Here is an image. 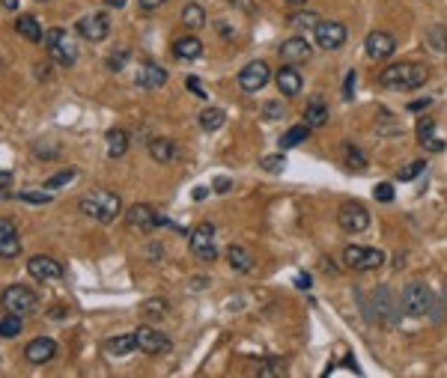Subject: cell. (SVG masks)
Segmentation results:
<instances>
[{
  "label": "cell",
  "mask_w": 447,
  "mask_h": 378,
  "mask_svg": "<svg viewBox=\"0 0 447 378\" xmlns=\"http://www.w3.org/2000/svg\"><path fill=\"white\" fill-rule=\"evenodd\" d=\"M427 170V164L424 161H415V164H408V167H403L400 170V182H412V179H417L420 173Z\"/></svg>",
  "instance_id": "obj_40"
},
{
  "label": "cell",
  "mask_w": 447,
  "mask_h": 378,
  "mask_svg": "<svg viewBox=\"0 0 447 378\" xmlns=\"http://www.w3.org/2000/svg\"><path fill=\"white\" fill-rule=\"evenodd\" d=\"M343 158H346V164H349L352 170H364L367 167V158H364V152L355 143H346L343 146Z\"/></svg>",
  "instance_id": "obj_35"
},
{
  "label": "cell",
  "mask_w": 447,
  "mask_h": 378,
  "mask_svg": "<svg viewBox=\"0 0 447 378\" xmlns=\"http://www.w3.org/2000/svg\"><path fill=\"white\" fill-rule=\"evenodd\" d=\"M105 141H108V155L110 158H122V155L129 152V146H131L129 131H122V129H110L105 134Z\"/></svg>",
  "instance_id": "obj_23"
},
{
  "label": "cell",
  "mask_w": 447,
  "mask_h": 378,
  "mask_svg": "<svg viewBox=\"0 0 447 378\" xmlns=\"http://www.w3.org/2000/svg\"><path fill=\"white\" fill-rule=\"evenodd\" d=\"M372 301H376V316L384 322V325H394V301H391V292H388V286H379L376 289V295H372Z\"/></svg>",
  "instance_id": "obj_25"
},
{
  "label": "cell",
  "mask_w": 447,
  "mask_h": 378,
  "mask_svg": "<svg viewBox=\"0 0 447 378\" xmlns=\"http://www.w3.org/2000/svg\"><path fill=\"white\" fill-rule=\"evenodd\" d=\"M372 194H376L379 203H391V200H394V185L391 182H382V185L372 188Z\"/></svg>",
  "instance_id": "obj_42"
},
{
  "label": "cell",
  "mask_w": 447,
  "mask_h": 378,
  "mask_svg": "<svg viewBox=\"0 0 447 378\" xmlns=\"http://www.w3.org/2000/svg\"><path fill=\"white\" fill-rule=\"evenodd\" d=\"M224 122H227V113H224L221 107H206L203 113H200V125L206 131H218V129H224Z\"/></svg>",
  "instance_id": "obj_31"
},
{
  "label": "cell",
  "mask_w": 447,
  "mask_h": 378,
  "mask_svg": "<svg viewBox=\"0 0 447 378\" xmlns=\"http://www.w3.org/2000/svg\"><path fill=\"white\" fill-rule=\"evenodd\" d=\"M21 327H24V322H21L18 313H6V316L0 319V337H4V339H12V337H18V334H21Z\"/></svg>",
  "instance_id": "obj_33"
},
{
  "label": "cell",
  "mask_w": 447,
  "mask_h": 378,
  "mask_svg": "<svg viewBox=\"0 0 447 378\" xmlns=\"http://www.w3.org/2000/svg\"><path fill=\"white\" fill-rule=\"evenodd\" d=\"M0 304H4L6 313H18V316H24V313H33L36 307H39V298H36L33 289L21 286V283H12V286L4 289Z\"/></svg>",
  "instance_id": "obj_3"
},
{
  "label": "cell",
  "mask_w": 447,
  "mask_h": 378,
  "mask_svg": "<svg viewBox=\"0 0 447 378\" xmlns=\"http://www.w3.org/2000/svg\"><path fill=\"white\" fill-rule=\"evenodd\" d=\"M307 137H310V125H307V122L292 125V129L280 137V149H283V152H287V149H295L298 143H304Z\"/></svg>",
  "instance_id": "obj_30"
},
{
  "label": "cell",
  "mask_w": 447,
  "mask_h": 378,
  "mask_svg": "<svg viewBox=\"0 0 447 378\" xmlns=\"http://www.w3.org/2000/svg\"><path fill=\"white\" fill-rule=\"evenodd\" d=\"M18 200H24V203H33V206H45V203H51V194H39V191H21L15 194Z\"/></svg>",
  "instance_id": "obj_41"
},
{
  "label": "cell",
  "mask_w": 447,
  "mask_h": 378,
  "mask_svg": "<svg viewBox=\"0 0 447 378\" xmlns=\"http://www.w3.org/2000/svg\"><path fill=\"white\" fill-rule=\"evenodd\" d=\"M355 81H358V74H355V72H346V81H343V98H346V102H352Z\"/></svg>",
  "instance_id": "obj_43"
},
{
  "label": "cell",
  "mask_w": 447,
  "mask_h": 378,
  "mask_svg": "<svg viewBox=\"0 0 447 378\" xmlns=\"http://www.w3.org/2000/svg\"><path fill=\"white\" fill-rule=\"evenodd\" d=\"M215 191L218 194H227L230 191V179H224V176H221V179H215Z\"/></svg>",
  "instance_id": "obj_50"
},
{
  "label": "cell",
  "mask_w": 447,
  "mask_h": 378,
  "mask_svg": "<svg viewBox=\"0 0 447 378\" xmlns=\"http://www.w3.org/2000/svg\"><path fill=\"white\" fill-rule=\"evenodd\" d=\"M134 84L143 86V90H158V86L167 84V72L164 66H158V63H141L138 66V74H134Z\"/></svg>",
  "instance_id": "obj_17"
},
{
  "label": "cell",
  "mask_w": 447,
  "mask_h": 378,
  "mask_svg": "<svg viewBox=\"0 0 447 378\" xmlns=\"http://www.w3.org/2000/svg\"><path fill=\"white\" fill-rule=\"evenodd\" d=\"M337 223H340V230L346 233H364L367 226H370V211L361 206V203H355V200H349V203H343L340 211H337Z\"/></svg>",
  "instance_id": "obj_9"
},
{
  "label": "cell",
  "mask_w": 447,
  "mask_h": 378,
  "mask_svg": "<svg viewBox=\"0 0 447 378\" xmlns=\"http://www.w3.org/2000/svg\"><path fill=\"white\" fill-rule=\"evenodd\" d=\"M304 122L310 129H322V125H328V105L322 102V98H310L307 107H304Z\"/></svg>",
  "instance_id": "obj_22"
},
{
  "label": "cell",
  "mask_w": 447,
  "mask_h": 378,
  "mask_svg": "<svg viewBox=\"0 0 447 378\" xmlns=\"http://www.w3.org/2000/svg\"><path fill=\"white\" fill-rule=\"evenodd\" d=\"M188 247L191 254L200 262H215L218 259V245H215V226L212 223H200L194 226L188 235Z\"/></svg>",
  "instance_id": "obj_4"
},
{
  "label": "cell",
  "mask_w": 447,
  "mask_h": 378,
  "mask_svg": "<svg viewBox=\"0 0 447 378\" xmlns=\"http://www.w3.org/2000/svg\"><path fill=\"white\" fill-rule=\"evenodd\" d=\"M427 45H429V51L447 54V27H441V24L429 27V30H427Z\"/></svg>",
  "instance_id": "obj_32"
},
{
  "label": "cell",
  "mask_w": 447,
  "mask_h": 378,
  "mask_svg": "<svg viewBox=\"0 0 447 378\" xmlns=\"http://www.w3.org/2000/svg\"><path fill=\"white\" fill-rule=\"evenodd\" d=\"M15 221L12 218H0V238H6V235H15Z\"/></svg>",
  "instance_id": "obj_47"
},
{
  "label": "cell",
  "mask_w": 447,
  "mask_h": 378,
  "mask_svg": "<svg viewBox=\"0 0 447 378\" xmlns=\"http://www.w3.org/2000/svg\"><path fill=\"white\" fill-rule=\"evenodd\" d=\"M15 30H18V36H24V39H27V42H42V39H45L42 24L36 21L33 15H18V21H15Z\"/></svg>",
  "instance_id": "obj_27"
},
{
  "label": "cell",
  "mask_w": 447,
  "mask_h": 378,
  "mask_svg": "<svg viewBox=\"0 0 447 378\" xmlns=\"http://www.w3.org/2000/svg\"><path fill=\"white\" fill-rule=\"evenodd\" d=\"M268 81H271V69L266 66L263 60L247 63V66L239 72V86H242L245 93H259Z\"/></svg>",
  "instance_id": "obj_12"
},
{
  "label": "cell",
  "mask_w": 447,
  "mask_h": 378,
  "mask_svg": "<svg viewBox=\"0 0 447 378\" xmlns=\"http://www.w3.org/2000/svg\"><path fill=\"white\" fill-rule=\"evenodd\" d=\"M134 348H138V337H134V334H119V337H114V339H108V343H105V351L110 358L131 355Z\"/></svg>",
  "instance_id": "obj_24"
},
{
  "label": "cell",
  "mask_w": 447,
  "mask_h": 378,
  "mask_svg": "<svg viewBox=\"0 0 447 378\" xmlns=\"http://www.w3.org/2000/svg\"><path fill=\"white\" fill-rule=\"evenodd\" d=\"M257 372H259V375H283V367H280V360H266Z\"/></svg>",
  "instance_id": "obj_44"
},
{
  "label": "cell",
  "mask_w": 447,
  "mask_h": 378,
  "mask_svg": "<svg viewBox=\"0 0 447 378\" xmlns=\"http://www.w3.org/2000/svg\"><path fill=\"white\" fill-rule=\"evenodd\" d=\"M287 4H295V6H304L307 0H287Z\"/></svg>",
  "instance_id": "obj_58"
},
{
  "label": "cell",
  "mask_w": 447,
  "mask_h": 378,
  "mask_svg": "<svg viewBox=\"0 0 447 378\" xmlns=\"http://www.w3.org/2000/svg\"><path fill=\"white\" fill-rule=\"evenodd\" d=\"M173 54L179 60H200L203 57V42L197 36H182V39L173 42Z\"/></svg>",
  "instance_id": "obj_21"
},
{
  "label": "cell",
  "mask_w": 447,
  "mask_h": 378,
  "mask_svg": "<svg viewBox=\"0 0 447 378\" xmlns=\"http://www.w3.org/2000/svg\"><path fill=\"white\" fill-rule=\"evenodd\" d=\"M126 223H129V230L149 233V230H155V226L164 223V218H161L149 203H134V206L126 211Z\"/></svg>",
  "instance_id": "obj_10"
},
{
  "label": "cell",
  "mask_w": 447,
  "mask_h": 378,
  "mask_svg": "<svg viewBox=\"0 0 447 378\" xmlns=\"http://www.w3.org/2000/svg\"><path fill=\"white\" fill-rule=\"evenodd\" d=\"M259 167H263L266 173H280L283 167H287V158H283L280 152L278 155H266L263 161H259Z\"/></svg>",
  "instance_id": "obj_39"
},
{
  "label": "cell",
  "mask_w": 447,
  "mask_h": 378,
  "mask_svg": "<svg viewBox=\"0 0 447 378\" xmlns=\"http://www.w3.org/2000/svg\"><path fill=\"white\" fill-rule=\"evenodd\" d=\"M417 141L424 143L429 152H441L444 149V141L436 134V119H420L417 122Z\"/></svg>",
  "instance_id": "obj_20"
},
{
  "label": "cell",
  "mask_w": 447,
  "mask_h": 378,
  "mask_svg": "<svg viewBox=\"0 0 447 378\" xmlns=\"http://www.w3.org/2000/svg\"><path fill=\"white\" fill-rule=\"evenodd\" d=\"M134 337H138V348L143 351V355H164V351H170V339L161 331H155V327H149V325L138 327Z\"/></svg>",
  "instance_id": "obj_15"
},
{
  "label": "cell",
  "mask_w": 447,
  "mask_h": 378,
  "mask_svg": "<svg viewBox=\"0 0 447 378\" xmlns=\"http://www.w3.org/2000/svg\"><path fill=\"white\" fill-rule=\"evenodd\" d=\"M429 105H432V98H424V102H412V105H408V110H424Z\"/></svg>",
  "instance_id": "obj_52"
},
{
  "label": "cell",
  "mask_w": 447,
  "mask_h": 378,
  "mask_svg": "<svg viewBox=\"0 0 447 378\" xmlns=\"http://www.w3.org/2000/svg\"><path fill=\"white\" fill-rule=\"evenodd\" d=\"M108 6H114V9H122V6H126V0H108Z\"/></svg>",
  "instance_id": "obj_57"
},
{
  "label": "cell",
  "mask_w": 447,
  "mask_h": 378,
  "mask_svg": "<svg viewBox=\"0 0 447 378\" xmlns=\"http://www.w3.org/2000/svg\"><path fill=\"white\" fill-rule=\"evenodd\" d=\"M194 200H197V203H200V200H206V188H203V185L194 188Z\"/></svg>",
  "instance_id": "obj_54"
},
{
  "label": "cell",
  "mask_w": 447,
  "mask_h": 378,
  "mask_svg": "<svg viewBox=\"0 0 447 378\" xmlns=\"http://www.w3.org/2000/svg\"><path fill=\"white\" fill-rule=\"evenodd\" d=\"M295 286H298V289H310V277H307V274H298V277H295Z\"/></svg>",
  "instance_id": "obj_51"
},
{
  "label": "cell",
  "mask_w": 447,
  "mask_h": 378,
  "mask_svg": "<svg viewBox=\"0 0 447 378\" xmlns=\"http://www.w3.org/2000/svg\"><path fill=\"white\" fill-rule=\"evenodd\" d=\"M263 117H266V119H280V117H283V105H280V102H268V105L263 107Z\"/></svg>",
  "instance_id": "obj_45"
},
{
  "label": "cell",
  "mask_w": 447,
  "mask_h": 378,
  "mask_svg": "<svg viewBox=\"0 0 447 378\" xmlns=\"http://www.w3.org/2000/svg\"><path fill=\"white\" fill-rule=\"evenodd\" d=\"M126 60H129V51H119V54H114V57H108V69H110V72H119L122 66H126Z\"/></svg>",
  "instance_id": "obj_46"
},
{
  "label": "cell",
  "mask_w": 447,
  "mask_h": 378,
  "mask_svg": "<svg viewBox=\"0 0 447 378\" xmlns=\"http://www.w3.org/2000/svg\"><path fill=\"white\" fill-rule=\"evenodd\" d=\"M12 182V173H6V170H0V188H6Z\"/></svg>",
  "instance_id": "obj_53"
},
{
  "label": "cell",
  "mask_w": 447,
  "mask_h": 378,
  "mask_svg": "<svg viewBox=\"0 0 447 378\" xmlns=\"http://www.w3.org/2000/svg\"><path fill=\"white\" fill-rule=\"evenodd\" d=\"M227 262H230V268L239 271V274H247V271L254 268V256L247 254L245 247H239V245H230L227 247Z\"/></svg>",
  "instance_id": "obj_28"
},
{
  "label": "cell",
  "mask_w": 447,
  "mask_h": 378,
  "mask_svg": "<svg viewBox=\"0 0 447 378\" xmlns=\"http://www.w3.org/2000/svg\"><path fill=\"white\" fill-rule=\"evenodd\" d=\"M185 86H188V90L197 96V98H209L206 93H203V86L200 84H197V78H188V81H185Z\"/></svg>",
  "instance_id": "obj_48"
},
{
  "label": "cell",
  "mask_w": 447,
  "mask_h": 378,
  "mask_svg": "<svg viewBox=\"0 0 447 378\" xmlns=\"http://www.w3.org/2000/svg\"><path fill=\"white\" fill-rule=\"evenodd\" d=\"M74 176H78V170H74V167H66V170H60L54 176H48V179H45V191H57V188L74 182Z\"/></svg>",
  "instance_id": "obj_34"
},
{
  "label": "cell",
  "mask_w": 447,
  "mask_h": 378,
  "mask_svg": "<svg viewBox=\"0 0 447 378\" xmlns=\"http://www.w3.org/2000/svg\"><path fill=\"white\" fill-rule=\"evenodd\" d=\"M57 355V343L51 337H36L33 343H27V348H24V360L33 363V367H42V363L54 360Z\"/></svg>",
  "instance_id": "obj_16"
},
{
  "label": "cell",
  "mask_w": 447,
  "mask_h": 378,
  "mask_svg": "<svg viewBox=\"0 0 447 378\" xmlns=\"http://www.w3.org/2000/svg\"><path fill=\"white\" fill-rule=\"evenodd\" d=\"M316 24H319V15H316V12H310V9L290 15V27H295V30H302V27H310V30H313Z\"/></svg>",
  "instance_id": "obj_36"
},
{
  "label": "cell",
  "mask_w": 447,
  "mask_h": 378,
  "mask_svg": "<svg viewBox=\"0 0 447 378\" xmlns=\"http://www.w3.org/2000/svg\"><path fill=\"white\" fill-rule=\"evenodd\" d=\"M39 4H45V0H39Z\"/></svg>",
  "instance_id": "obj_59"
},
{
  "label": "cell",
  "mask_w": 447,
  "mask_h": 378,
  "mask_svg": "<svg viewBox=\"0 0 447 378\" xmlns=\"http://www.w3.org/2000/svg\"><path fill=\"white\" fill-rule=\"evenodd\" d=\"M182 24H185V27H191V30L206 27V9H203L200 4H185V9H182Z\"/></svg>",
  "instance_id": "obj_29"
},
{
  "label": "cell",
  "mask_w": 447,
  "mask_h": 378,
  "mask_svg": "<svg viewBox=\"0 0 447 378\" xmlns=\"http://www.w3.org/2000/svg\"><path fill=\"white\" fill-rule=\"evenodd\" d=\"M343 262L355 271H372L384 266V254L379 247H361V245H349L343 250Z\"/></svg>",
  "instance_id": "obj_5"
},
{
  "label": "cell",
  "mask_w": 447,
  "mask_h": 378,
  "mask_svg": "<svg viewBox=\"0 0 447 378\" xmlns=\"http://www.w3.org/2000/svg\"><path fill=\"white\" fill-rule=\"evenodd\" d=\"M167 0H141V9H146V12H153V9H158V6H164Z\"/></svg>",
  "instance_id": "obj_49"
},
{
  "label": "cell",
  "mask_w": 447,
  "mask_h": 378,
  "mask_svg": "<svg viewBox=\"0 0 447 378\" xmlns=\"http://www.w3.org/2000/svg\"><path fill=\"white\" fill-rule=\"evenodd\" d=\"M313 39L322 51H337L346 42V27L340 21H319L313 27Z\"/></svg>",
  "instance_id": "obj_11"
},
{
  "label": "cell",
  "mask_w": 447,
  "mask_h": 378,
  "mask_svg": "<svg viewBox=\"0 0 447 378\" xmlns=\"http://www.w3.org/2000/svg\"><path fill=\"white\" fill-rule=\"evenodd\" d=\"M429 78V69L424 63H412V60H403V63H391L384 66L379 74V84L384 90H396V93H406V90H417L424 86Z\"/></svg>",
  "instance_id": "obj_1"
},
{
  "label": "cell",
  "mask_w": 447,
  "mask_h": 378,
  "mask_svg": "<svg viewBox=\"0 0 447 378\" xmlns=\"http://www.w3.org/2000/svg\"><path fill=\"white\" fill-rule=\"evenodd\" d=\"M275 84H278V90L287 96V98H292V96L302 93V74H298V69L292 66V63H287V66H280V69L275 72Z\"/></svg>",
  "instance_id": "obj_19"
},
{
  "label": "cell",
  "mask_w": 447,
  "mask_h": 378,
  "mask_svg": "<svg viewBox=\"0 0 447 378\" xmlns=\"http://www.w3.org/2000/svg\"><path fill=\"white\" fill-rule=\"evenodd\" d=\"M36 78H48V66H36Z\"/></svg>",
  "instance_id": "obj_56"
},
{
  "label": "cell",
  "mask_w": 447,
  "mask_h": 378,
  "mask_svg": "<svg viewBox=\"0 0 447 378\" xmlns=\"http://www.w3.org/2000/svg\"><path fill=\"white\" fill-rule=\"evenodd\" d=\"M310 54L313 51H310V42L304 39V36H290V39L280 42V57L287 63H292V66L295 63H307Z\"/></svg>",
  "instance_id": "obj_18"
},
{
  "label": "cell",
  "mask_w": 447,
  "mask_h": 378,
  "mask_svg": "<svg viewBox=\"0 0 447 378\" xmlns=\"http://www.w3.org/2000/svg\"><path fill=\"white\" fill-rule=\"evenodd\" d=\"M74 30H78V36L86 42H105L110 36V18L105 12H90V15H84L74 24Z\"/></svg>",
  "instance_id": "obj_8"
},
{
  "label": "cell",
  "mask_w": 447,
  "mask_h": 378,
  "mask_svg": "<svg viewBox=\"0 0 447 378\" xmlns=\"http://www.w3.org/2000/svg\"><path fill=\"white\" fill-rule=\"evenodd\" d=\"M364 51H367L370 60H388L396 51V39L391 33H384V30H372V33H367V39H364Z\"/></svg>",
  "instance_id": "obj_14"
},
{
  "label": "cell",
  "mask_w": 447,
  "mask_h": 378,
  "mask_svg": "<svg viewBox=\"0 0 447 378\" xmlns=\"http://www.w3.org/2000/svg\"><path fill=\"white\" fill-rule=\"evenodd\" d=\"M403 310L408 313V316H427V313L432 310V292L427 283H408L403 289V298H400Z\"/></svg>",
  "instance_id": "obj_6"
},
{
  "label": "cell",
  "mask_w": 447,
  "mask_h": 378,
  "mask_svg": "<svg viewBox=\"0 0 447 378\" xmlns=\"http://www.w3.org/2000/svg\"><path fill=\"white\" fill-rule=\"evenodd\" d=\"M0 4H4V9H18L21 0H0Z\"/></svg>",
  "instance_id": "obj_55"
},
{
  "label": "cell",
  "mask_w": 447,
  "mask_h": 378,
  "mask_svg": "<svg viewBox=\"0 0 447 378\" xmlns=\"http://www.w3.org/2000/svg\"><path fill=\"white\" fill-rule=\"evenodd\" d=\"M78 209L84 211L86 218H93L98 223H110L114 218H119V211H122V200L119 194L114 191H93V194H86Z\"/></svg>",
  "instance_id": "obj_2"
},
{
  "label": "cell",
  "mask_w": 447,
  "mask_h": 378,
  "mask_svg": "<svg viewBox=\"0 0 447 378\" xmlns=\"http://www.w3.org/2000/svg\"><path fill=\"white\" fill-rule=\"evenodd\" d=\"M149 155L158 164H170L176 158V143L167 141V137H155V141H149Z\"/></svg>",
  "instance_id": "obj_26"
},
{
  "label": "cell",
  "mask_w": 447,
  "mask_h": 378,
  "mask_svg": "<svg viewBox=\"0 0 447 378\" xmlns=\"http://www.w3.org/2000/svg\"><path fill=\"white\" fill-rule=\"evenodd\" d=\"M27 274L39 283H51L63 277V266L54 259V256H30L27 259Z\"/></svg>",
  "instance_id": "obj_13"
},
{
  "label": "cell",
  "mask_w": 447,
  "mask_h": 378,
  "mask_svg": "<svg viewBox=\"0 0 447 378\" xmlns=\"http://www.w3.org/2000/svg\"><path fill=\"white\" fill-rule=\"evenodd\" d=\"M21 254V242H18V233L15 235H6L0 238V259H15Z\"/></svg>",
  "instance_id": "obj_37"
},
{
  "label": "cell",
  "mask_w": 447,
  "mask_h": 378,
  "mask_svg": "<svg viewBox=\"0 0 447 378\" xmlns=\"http://www.w3.org/2000/svg\"><path fill=\"white\" fill-rule=\"evenodd\" d=\"M141 313H143V316H153V319H158V316H164V313H167V301H161V298H153V301H143V307H141Z\"/></svg>",
  "instance_id": "obj_38"
},
{
  "label": "cell",
  "mask_w": 447,
  "mask_h": 378,
  "mask_svg": "<svg viewBox=\"0 0 447 378\" xmlns=\"http://www.w3.org/2000/svg\"><path fill=\"white\" fill-rule=\"evenodd\" d=\"M45 48H48V57L51 60H57L60 66H72L74 60H78V54H74V45H72V39L66 36V30H60V27H54V30H45Z\"/></svg>",
  "instance_id": "obj_7"
}]
</instances>
